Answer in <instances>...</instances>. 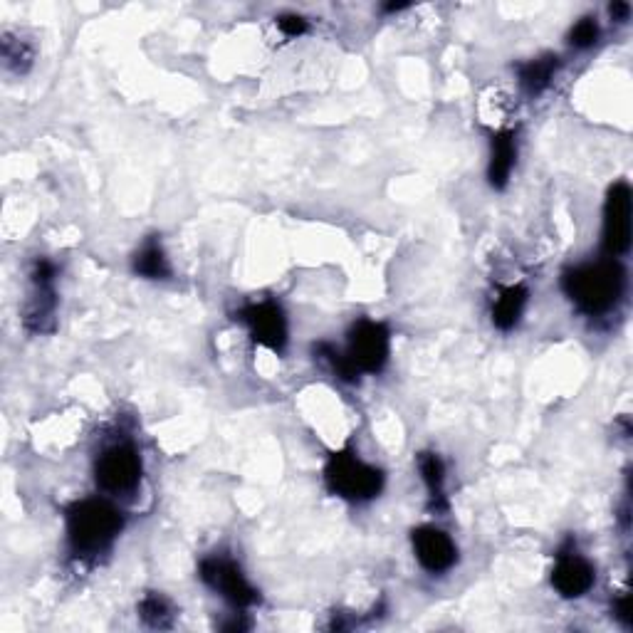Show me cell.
<instances>
[{"label": "cell", "mask_w": 633, "mask_h": 633, "mask_svg": "<svg viewBox=\"0 0 633 633\" xmlns=\"http://www.w3.org/2000/svg\"><path fill=\"white\" fill-rule=\"evenodd\" d=\"M564 292L569 300L582 310L584 315H606L614 310L624 297L626 272L619 260H599V263L579 265L569 270L562 280Z\"/></svg>", "instance_id": "1"}, {"label": "cell", "mask_w": 633, "mask_h": 633, "mask_svg": "<svg viewBox=\"0 0 633 633\" xmlns=\"http://www.w3.org/2000/svg\"><path fill=\"white\" fill-rule=\"evenodd\" d=\"M122 527V512L107 500H80L67 510V540L75 557H97L107 552Z\"/></svg>", "instance_id": "2"}, {"label": "cell", "mask_w": 633, "mask_h": 633, "mask_svg": "<svg viewBox=\"0 0 633 633\" xmlns=\"http://www.w3.org/2000/svg\"><path fill=\"white\" fill-rule=\"evenodd\" d=\"M324 480L334 495L352 502H366L381 493L384 488V473L374 465L364 463L352 451H339L329 455Z\"/></svg>", "instance_id": "3"}, {"label": "cell", "mask_w": 633, "mask_h": 633, "mask_svg": "<svg viewBox=\"0 0 633 633\" xmlns=\"http://www.w3.org/2000/svg\"><path fill=\"white\" fill-rule=\"evenodd\" d=\"M94 480L109 495H129L141 483V458L134 446L117 443L94 463Z\"/></svg>", "instance_id": "4"}, {"label": "cell", "mask_w": 633, "mask_h": 633, "mask_svg": "<svg viewBox=\"0 0 633 633\" xmlns=\"http://www.w3.org/2000/svg\"><path fill=\"white\" fill-rule=\"evenodd\" d=\"M391 334L386 324L374 319H359L349 329L347 357L359 374H379L389 362Z\"/></svg>", "instance_id": "5"}, {"label": "cell", "mask_w": 633, "mask_h": 633, "mask_svg": "<svg viewBox=\"0 0 633 633\" xmlns=\"http://www.w3.org/2000/svg\"><path fill=\"white\" fill-rule=\"evenodd\" d=\"M201 579L206 587L221 594L235 609H248L258 601V591L250 587L238 564L226 557H208L201 562Z\"/></svg>", "instance_id": "6"}, {"label": "cell", "mask_w": 633, "mask_h": 633, "mask_svg": "<svg viewBox=\"0 0 633 633\" xmlns=\"http://www.w3.org/2000/svg\"><path fill=\"white\" fill-rule=\"evenodd\" d=\"M633 198L626 181L614 183L604 203V250L609 258L624 255L631 245Z\"/></svg>", "instance_id": "7"}, {"label": "cell", "mask_w": 633, "mask_h": 633, "mask_svg": "<svg viewBox=\"0 0 633 633\" xmlns=\"http://www.w3.org/2000/svg\"><path fill=\"white\" fill-rule=\"evenodd\" d=\"M240 322L250 329V337L270 352H282L287 347V317L277 302H255L240 310Z\"/></svg>", "instance_id": "8"}, {"label": "cell", "mask_w": 633, "mask_h": 633, "mask_svg": "<svg viewBox=\"0 0 633 633\" xmlns=\"http://www.w3.org/2000/svg\"><path fill=\"white\" fill-rule=\"evenodd\" d=\"M413 552H416L418 564L431 574H443L458 562V549L451 537L438 527H418L411 532Z\"/></svg>", "instance_id": "9"}, {"label": "cell", "mask_w": 633, "mask_h": 633, "mask_svg": "<svg viewBox=\"0 0 633 633\" xmlns=\"http://www.w3.org/2000/svg\"><path fill=\"white\" fill-rule=\"evenodd\" d=\"M594 567L577 552H559L557 567L552 572V584L564 599H579L594 587Z\"/></svg>", "instance_id": "10"}, {"label": "cell", "mask_w": 633, "mask_h": 633, "mask_svg": "<svg viewBox=\"0 0 633 633\" xmlns=\"http://www.w3.org/2000/svg\"><path fill=\"white\" fill-rule=\"evenodd\" d=\"M517 159V141L515 134L500 132L493 136L490 144V164H488V179L493 188H505L510 181L512 166Z\"/></svg>", "instance_id": "11"}, {"label": "cell", "mask_w": 633, "mask_h": 633, "mask_svg": "<svg viewBox=\"0 0 633 633\" xmlns=\"http://www.w3.org/2000/svg\"><path fill=\"white\" fill-rule=\"evenodd\" d=\"M527 297H530V292H527L525 285L505 287L493 305V324L495 327L502 329V332H510V329L515 327L517 322H520L522 312H525Z\"/></svg>", "instance_id": "12"}, {"label": "cell", "mask_w": 633, "mask_h": 633, "mask_svg": "<svg viewBox=\"0 0 633 633\" xmlns=\"http://www.w3.org/2000/svg\"><path fill=\"white\" fill-rule=\"evenodd\" d=\"M418 470H421V478L426 483L428 495H431V505L436 510H446V465H443L441 455L436 453H421L418 458Z\"/></svg>", "instance_id": "13"}, {"label": "cell", "mask_w": 633, "mask_h": 633, "mask_svg": "<svg viewBox=\"0 0 633 633\" xmlns=\"http://www.w3.org/2000/svg\"><path fill=\"white\" fill-rule=\"evenodd\" d=\"M134 272L146 277V280H164V277H169V260H166V253L159 240H149L134 255Z\"/></svg>", "instance_id": "14"}, {"label": "cell", "mask_w": 633, "mask_h": 633, "mask_svg": "<svg viewBox=\"0 0 633 633\" xmlns=\"http://www.w3.org/2000/svg\"><path fill=\"white\" fill-rule=\"evenodd\" d=\"M557 67H559V57H552V55L527 62V65L520 67V85L525 87V92L540 94L542 90H547L549 87V82H552Z\"/></svg>", "instance_id": "15"}, {"label": "cell", "mask_w": 633, "mask_h": 633, "mask_svg": "<svg viewBox=\"0 0 633 633\" xmlns=\"http://www.w3.org/2000/svg\"><path fill=\"white\" fill-rule=\"evenodd\" d=\"M139 614H141V619L151 626V629H169L171 619H174L169 601L159 594L144 596V601L139 604Z\"/></svg>", "instance_id": "16"}, {"label": "cell", "mask_w": 633, "mask_h": 633, "mask_svg": "<svg viewBox=\"0 0 633 633\" xmlns=\"http://www.w3.org/2000/svg\"><path fill=\"white\" fill-rule=\"evenodd\" d=\"M315 352H317V357L322 359V362L329 364V369H332L334 374L339 376V379H344V381H357L359 379V371L354 369L352 362H349L347 354H342L339 349H334L332 344L319 342Z\"/></svg>", "instance_id": "17"}, {"label": "cell", "mask_w": 633, "mask_h": 633, "mask_svg": "<svg viewBox=\"0 0 633 633\" xmlns=\"http://www.w3.org/2000/svg\"><path fill=\"white\" fill-rule=\"evenodd\" d=\"M599 35H601L599 23H596L594 18H582L577 25H574L572 33H569V43L577 47V50H587V47L596 45Z\"/></svg>", "instance_id": "18"}, {"label": "cell", "mask_w": 633, "mask_h": 633, "mask_svg": "<svg viewBox=\"0 0 633 633\" xmlns=\"http://www.w3.org/2000/svg\"><path fill=\"white\" fill-rule=\"evenodd\" d=\"M277 28L287 38H300V35L307 33V20L297 13H285L277 18Z\"/></svg>", "instance_id": "19"}, {"label": "cell", "mask_w": 633, "mask_h": 633, "mask_svg": "<svg viewBox=\"0 0 633 633\" xmlns=\"http://www.w3.org/2000/svg\"><path fill=\"white\" fill-rule=\"evenodd\" d=\"M614 616L621 621L624 626H631V604H629V596L619 599L614 604Z\"/></svg>", "instance_id": "20"}, {"label": "cell", "mask_w": 633, "mask_h": 633, "mask_svg": "<svg viewBox=\"0 0 633 633\" xmlns=\"http://www.w3.org/2000/svg\"><path fill=\"white\" fill-rule=\"evenodd\" d=\"M609 13H611V18L616 20V23H626L631 15V5L629 3H614V5H609Z\"/></svg>", "instance_id": "21"}, {"label": "cell", "mask_w": 633, "mask_h": 633, "mask_svg": "<svg viewBox=\"0 0 633 633\" xmlns=\"http://www.w3.org/2000/svg\"><path fill=\"white\" fill-rule=\"evenodd\" d=\"M404 8H408V3H391V5H386V10H389V13H396V10H404Z\"/></svg>", "instance_id": "22"}]
</instances>
